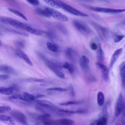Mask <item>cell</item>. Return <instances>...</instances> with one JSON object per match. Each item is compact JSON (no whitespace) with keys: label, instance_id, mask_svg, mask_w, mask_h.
<instances>
[{"label":"cell","instance_id":"cell-1","mask_svg":"<svg viewBox=\"0 0 125 125\" xmlns=\"http://www.w3.org/2000/svg\"><path fill=\"white\" fill-rule=\"evenodd\" d=\"M0 21L4 23H6L10 25L11 26L14 27L16 28H19L21 30H24V29L29 27L31 26L25 23L20 21H19L16 20L14 19L9 18V17H0Z\"/></svg>","mask_w":125,"mask_h":125},{"label":"cell","instance_id":"cell-2","mask_svg":"<svg viewBox=\"0 0 125 125\" xmlns=\"http://www.w3.org/2000/svg\"><path fill=\"white\" fill-rule=\"evenodd\" d=\"M41 58L44 62L47 67L54 72L58 77L62 79L65 78V75L64 73L61 70V69L54 63L53 61H52L43 55H40Z\"/></svg>","mask_w":125,"mask_h":125},{"label":"cell","instance_id":"cell-3","mask_svg":"<svg viewBox=\"0 0 125 125\" xmlns=\"http://www.w3.org/2000/svg\"><path fill=\"white\" fill-rule=\"evenodd\" d=\"M73 24L78 31L84 36H88L91 34L92 31L85 23L78 20H74Z\"/></svg>","mask_w":125,"mask_h":125},{"label":"cell","instance_id":"cell-4","mask_svg":"<svg viewBox=\"0 0 125 125\" xmlns=\"http://www.w3.org/2000/svg\"><path fill=\"white\" fill-rule=\"evenodd\" d=\"M59 3L61 5V8L63 9L65 11H67V12L70 13L71 14L74 15L75 16H80V17H87L88 16V15L86 14L83 13L77 9L75 8L74 7L71 6V5L62 1H59Z\"/></svg>","mask_w":125,"mask_h":125},{"label":"cell","instance_id":"cell-5","mask_svg":"<svg viewBox=\"0 0 125 125\" xmlns=\"http://www.w3.org/2000/svg\"><path fill=\"white\" fill-rule=\"evenodd\" d=\"M88 8L93 11L104 13L108 14H116L125 12V9H114L111 8H107V7H97V6H88Z\"/></svg>","mask_w":125,"mask_h":125},{"label":"cell","instance_id":"cell-6","mask_svg":"<svg viewBox=\"0 0 125 125\" xmlns=\"http://www.w3.org/2000/svg\"><path fill=\"white\" fill-rule=\"evenodd\" d=\"M125 108V104L124 102V98L122 94L120 93L118 96L115 108V116L116 117L119 116Z\"/></svg>","mask_w":125,"mask_h":125},{"label":"cell","instance_id":"cell-7","mask_svg":"<svg viewBox=\"0 0 125 125\" xmlns=\"http://www.w3.org/2000/svg\"><path fill=\"white\" fill-rule=\"evenodd\" d=\"M35 102L40 106L50 111L57 112L59 109L56 105L48 101L43 100H35Z\"/></svg>","mask_w":125,"mask_h":125},{"label":"cell","instance_id":"cell-8","mask_svg":"<svg viewBox=\"0 0 125 125\" xmlns=\"http://www.w3.org/2000/svg\"><path fill=\"white\" fill-rule=\"evenodd\" d=\"M11 115L13 118H14L16 121L20 122V123L23 125L27 124V119L26 116L21 111L14 110L11 112Z\"/></svg>","mask_w":125,"mask_h":125},{"label":"cell","instance_id":"cell-9","mask_svg":"<svg viewBox=\"0 0 125 125\" xmlns=\"http://www.w3.org/2000/svg\"><path fill=\"white\" fill-rule=\"evenodd\" d=\"M50 11L51 13V17H53L55 19L62 22H66L68 21V18L65 15L52 8H50Z\"/></svg>","mask_w":125,"mask_h":125},{"label":"cell","instance_id":"cell-10","mask_svg":"<svg viewBox=\"0 0 125 125\" xmlns=\"http://www.w3.org/2000/svg\"><path fill=\"white\" fill-rule=\"evenodd\" d=\"M97 65L101 70L103 79L105 81H108L109 79V71L108 68L102 62H98L97 63Z\"/></svg>","mask_w":125,"mask_h":125},{"label":"cell","instance_id":"cell-11","mask_svg":"<svg viewBox=\"0 0 125 125\" xmlns=\"http://www.w3.org/2000/svg\"><path fill=\"white\" fill-rule=\"evenodd\" d=\"M23 30H25L30 34H33L35 35H37V36H43V37H47V32L42 30L34 28L32 27L31 26L26 28L24 29Z\"/></svg>","mask_w":125,"mask_h":125},{"label":"cell","instance_id":"cell-12","mask_svg":"<svg viewBox=\"0 0 125 125\" xmlns=\"http://www.w3.org/2000/svg\"><path fill=\"white\" fill-rule=\"evenodd\" d=\"M80 66L84 72H87L89 69V60L85 56H82L79 61Z\"/></svg>","mask_w":125,"mask_h":125},{"label":"cell","instance_id":"cell-13","mask_svg":"<svg viewBox=\"0 0 125 125\" xmlns=\"http://www.w3.org/2000/svg\"><path fill=\"white\" fill-rule=\"evenodd\" d=\"M123 48H120L116 49L114 53H113L112 57H111L110 60V63H109V68H111L112 66L114 65V64L116 62L117 60H118V58L120 57L122 53L123 52Z\"/></svg>","mask_w":125,"mask_h":125},{"label":"cell","instance_id":"cell-14","mask_svg":"<svg viewBox=\"0 0 125 125\" xmlns=\"http://www.w3.org/2000/svg\"><path fill=\"white\" fill-rule=\"evenodd\" d=\"M16 54L19 58H20L22 60L25 61L28 64L31 66H33V64L31 60L24 52L20 49H17L16 50Z\"/></svg>","mask_w":125,"mask_h":125},{"label":"cell","instance_id":"cell-15","mask_svg":"<svg viewBox=\"0 0 125 125\" xmlns=\"http://www.w3.org/2000/svg\"><path fill=\"white\" fill-rule=\"evenodd\" d=\"M57 112L60 115L70 116L75 113H84L85 111L83 110H78L73 111V110H66L63 109H59V110L57 111Z\"/></svg>","mask_w":125,"mask_h":125},{"label":"cell","instance_id":"cell-16","mask_svg":"<svg viewBox=\"0 0 125 125\" xmlns=\"http://www.w3.org/2000/svg\"><path fill=\"white\" fill-rule=\"evenodd\" d=\"M17 90V88L15 86L10 87H0V93L3 95H9L12 94L14 92L16 91Z\"/></svg>","mask_w":125,"mask_h":125},{"label":"cell","instance_id":"cell-17","mask_svg":"<svg viewBox=\"0 0 125 125\" xmlns=\"http://www.w3.org/2000/svg\"><path fill=\"white\" fill-rule=\"evenodd\" d=\"M0 121L7 125H17L14 119L9 116L0 115Z\"/></svg>","mask_w":125,"mask_h":125},{"label":"cell","instance_id":"cell-18","mask_svg":"<svg viewBox=\"0 0 125 125\" xmlns=\"http://www.w3.org/2000/svg\"><path fill=\"white\" fill-rule=\"evenodd\" d=\"M95 27L97 28L99 32L102 34V35L106 39H107L110 36V32L108 29L104 27L101 26L98 24H95Z\"/></svg>","mask_w":125,"mask_h":125},{"label":"cell","instance_id":"cell-19","mask_svg":"<svg viewBox=\"0 0 125 125\" xmlns=\"http://www.w3.org/2000/svg\"><path fill=\"white\" fill-rule=\"evenodd\" d=\"M36 12L38 15L43 17L49 18L51 17V13L50 11V7H45L44 9L38 8L36 10Z\"/></svg>","mask_w":125,"mask_h":125},{"label":"cell","instance_id":"cell-20","mask_svg":"<svg viewBox=\"0 0 125 125\" xmlns=\"http://www.w3.org/2000/svg\"><path fill=\"white\" fill-rule=\"evenodd\" d=\"M119 71L122 85L125 86V61L123 62L120 64Z\"/></svg>","mask_w":125,"mask_h":125},{"label":"cell","instance_id":"cell-21","mask_svg":"<svg viewBox=\"0 0 125 125\" xmlns=\"http://www.w3.org/2000/svg\"><path fill=\"white\" fill-rule=\"evenodd\" d=\"M46 46L48 50L53 52H57L60 50L59 46L55 43L52 42H47L46 43Z\"/></svg>","mask_w":125,"mask_h":125},{"label":"cell","instance_id":"cell-22","mask_svg":"<svg viewBox=\"0 0 125 125\" xmlns=\"http://www.w3.org/2000/svg\"><path fill=\"white\" fill-rule=\"evenodd\" d=\"M97 50V58L100 62H102L104 60V53L102 48V46L100 43L98 44Z\"/></svg>","mask_w":125,"mask_h":125},{"label":"cell","instance_id":"cell-23","mask_svg":"<svg viewBox=\"0 0 125 125\" xmlns=\"http://www.w3.org/2000/svg\"><path fill=\"white\" fill-rule=\"evenodd\" d=\"M47 4L50 6L52 7L56 8H61V6L59 3V0H44Z\"/></svg>","mask_w":125,"mask_h":125},{"label":"cell","instance_id":"cell-24","mask_svg":"<svg viewBox=\"0 0 125 125\" xmlns=\"http://www.w3.org/2000/svg\"><path fill=\"white\" fill-rule=\"evenodd\" d=\"M14 72L13 69L8 65H0V72L5 73L6 74L13 73Z\"/></svg>","mask_w":125,"mask_h":125},{"label":"cell","instance_id":"cell-25","mask_svg":"<svg viewBox=\"0 0 125 125\" xmlns=\"http://www.w3.org/2000/svg\"><path fill=\"white\" fill-rule=\"evenodd\" d=\"M62 67L67 70L68 71V72L71 74H72L74 73V70H75L73 64L68 62H65L64 63H63Z\"/></svg>","mask_w":125,"mask_h":125},{"label":"cell","instance_id":"cell-26","mask_svg":"<svg viewBox=\"0 0 125 125\" xmlns=\"http://www.w3.org/2000/svg\"><path fill=\"white\" fill-rule=\"evenodd\" d=\"M97 104L99 106L104 105V95L102 91H99L97 94Z\"/></svg>","mask_w":125,"mask_h":125},{"label":"cell","instance_id":"cell-27","mask_svg":"<svg viewBox=\"0 0 125 125\" xmlns=\"http://www.w3.org/2000/svg\"><path fill=\"white\" fill-rule=\"evenodd\" d=\"M22 95L23 96L26 102H31V101L35 100V99L37 98V96L30 94L27 92L23 93Z\"/></svg>","mask_w":125,"mask_h":125},{"label":"cell","instance_id":"cell-28","mask_svg":"<svg viewBox=\"0 0 125 125\" xmlns=\"http://www.w3.org/2000/svg\"><path fill=\"white\" fill-rule=\"evenodd\" d=\"M120 116L119 119L117 120L115 125H125V108Z\"/></svg>","mask_w":125,"mask_h":125},{"label":"cell","instance_id":"cell-29","mask_svg":"<svg viewBox=\"0 0 125 125\" xmlns=\"http://www.w3.org/2000/svg\"><path fill=\"white\" fill-rule=\"evenodd\" d=\"M57 121L60 125H73L74 124V121L69 119H61L58 120Z\"/></svg>","mask_w":125,"mask_h":125},{"label":"cell","instance_id":"cell-30","mask_svg":"<svg viewBox=\"0 0 125 125\" xmlns=\"http://www.w3.org/2000/svg\"><path fill=\"white\" fill-rule=\"evenodd\" d=\"M107 118L101 117L95 122V125H107Z\"/></svg>","mask_w":125,"mask_h":125},{"label":"cell","instance_id":"cell-31","mask_svg":"<svg viewBox=\"0 0 125 125\" xmlns=\"http://www.w3.org/2000/svg\"><path fill=\"white\" fill-rule=\"evenodd\" d=\"M65 56L66 57L69 59L71 61H73L74 59V55H73V50L70 48H68L66 49L65 52Z\"/></svg>","mask_w":125,"mask_h":125},{"label":"cell","instance_id":"cell-32","mask_svg":"<svg viewBox=\"0 0 125 125\" xmlns=\"http://www.w3.org/2000/svg\"><path fill=\"white\" fill-rule=\"evenodd\" d=\"M10 12H11L12 13H14V14L21 17V18H22L23 19L25 20H27V18L25 17V16L22 14L21 12L20 11H18V10H17L16 9H13V8H9L8 9Z\"/></svg>","mask_w":125,"mask_h":125},{"label":"cell","instance_id":"cell-33","mask_svg":"<svg viewBox=\"0 0 125 125\" xmlns=\"http://www.w3.org/2000/svg\"><path fill=\"white\" fill-rule=\"evenodd\" d=\"M81 102L80 101H69L66 102H63L62 103H60V104L62 106H68L71 105H75V104H80Z\"/></svg>","mask_w":125,"mask_h":125},{"label":"cell","instance_id":"cell-34","mask_svg":"<svg viewBox=\"0 0 125 125\" xmlns=\"http://www.w3.org/2000/svg\"><path fill=\"white\" fill-rule=\"evenodd\" d=\"M48 91H58L60 92H65L67 90L66 88L60 87H50L47 89Z\"/></svg>","mask_w":125,"mask_h":125},{"label":"cell","instance_id":"cell-35","mask_svg":"<svg viewBox=\"0 0 125 125\" xmlns=\"http://www.w3.org/2000/svg\"><path fill=\"white\" fill-rule=\"evenodd\" d=\"M11 110V108L8 105H1L0 106V113H3L9 112Z\"/></svg>","mask_w":125,"mask_h":125},{"label":"cell","instance_id":"cell-36","mask_svg":"<svg viewBox=\"0 0 125 125\" xmlns=\"http://www.w3.org/2000/svg\"><path fill=\"white\" fill-rule=\"evenodd\" d=\"M107 115H108V114H107V108H106V106H104L101 111V113L100 114V117H104L107 118Z\"/></svg>","mask_w":125,"mask_h":125},{"label":"cell","instance_id":"cell-37","mask_svg":"<svg viewBox=\"0 0 125 125\" xmlns=\"http://www.w3.org/2000/svg\"><path fill=\"white\" fill-rule=\"evenodd\" d=\"M125 38L124 35H116L114 39V42L116 43L119 42L121 41Z\"/></svg>","mask_w":125,"mask_h":125},{"label":"cell","instance_id":"cell-38","mask_svg":"<svg viewBox=\"0 0 125 125\" xmlns=\"http://www.w3.org/2000/svg\"><path fill=\"white\" fill-rule=\"evenodd\" d=\"M50 117V115L49 114H43V115H41L40 116H38V119L40 120H41L42 121L44 120H45V119H48L49 117Z\"/></svg>","mask_w":125,"mask_h":125},{"label":"cell","instance_id":"cell-39","mask_svg":"<svg viewBox=\"0 0 125 125\" xmlns=\"http://www.w3.org/2000/svg\"><path fill=\"white\" fill-rule=\"evenodd\" d=\"M58 28L60 29V30L65 35H67L68 34V31L67 30V29L62 25H59L58 26Z\"/></svg>","mask_w":125,"mask_h":125},{"label":"cell","instance_id":"cell-40","mask_svg":"<svg viewBox=\"0 0 125 125\" xmlns=\"http://www.w3.org/2000/svg\"><path fill=\"white\" fill-rule=\"evenodd\" d=\"M68 89H69V91L70 95L72 96H74V95H75V91H74V89L73 86V85L72 84L70 83V84L69 85Z\"/></svg>","mask_w":125,"mask_h":125},{"label":"cell","instance_id":"cell-41","mask_svg":"<svg viewBox=\"0 0 125 125\" xmlns=\"http://www.w3.org/2000/svg\"><path fill=\"white\" fill-rule=\"evenodd\" d=\"M27 1L28 3H29L30 4L34 6H37L40 4L39 1L37 0H27Z\"/></svg>","mask_w":125,"mask_h":125},{"label":"cell","instance_id":"cell-42","mask_svg":"<svg viewBox=\"0 0 125 125\" xmlns=\"http://www.w3.org/2000/svg\"><path fill=\"white\" fill-rule=\"evenodd\" d=\"M47 37L51 39H55L56 38V35L54 32H51V31H49V32H47Z\"/></svg>","mask_w":125,"mask_h":125},{"label":"cell","instance_id":"cell-43","mask_svg":"<svg viewBox=\"0 0 125 125\" xmlns=\"http://www.w3.org/2000/svg\"><path fill=\"white\" fill-rule=\"evenodd\" d=\"M90 46L91 49L93 50H96L98 48V44H97L95 42H92L90 43Z\"/></svg>","mask_w":125,"mask_h":125},{"label":"cell","instance_id":"cell-44","mask_svg":"<svg viewBox=\"0 0 125 125\" xmlns=\"http://www.w3.org/2000/svg\"><path fill=\"white\" fill-rule=\"evenodd\" d=\"M8 78H9V77L6 75L0 74V81L5 80L8 79Z\"/></svg>","mask_w":125,"mask_h":125},{"label":"cell","instance_id":"cell-45","mask_svg":"<svg viewBox=\"0 0 125 125\" xmlns=\"http://www.w3.org/2000/svg\"><path fill=\"white\" fill-rule=\"evenodd\" d=\"M34 125H41V124H40L39 123L37 122V123H36Z\"/></svg>","mask_w":125,"mask_h":125},{"label":"cell","instance_id":"cell-46","mask_svg":"<svg viewBox=\"0 0 125 125\" xmlns=\"http://www.w3.org/2000/svg\"><path fill=\"white\" fill-rule=\"evenodd\" d=\"M123 25H125V20H124L123 21V23H122Z\"/></svg>","mask_w":125,"mask_h":125},{"label":"cell","instance_id":"cell-47","mask_svg":"<svg viewBox=\"0 0 125 125\" xmlns=\"http://www.w3.org/2000/svg\"><path fill=\"white\" fill-rule=\"evenodd\" d=\"M90 125H95V123H92Z\"/></svg>","mask_w":125,"mask_h":125},{"label":"cell","instance_id":"cell-48","mask_svg":"<svg viewBox=\"0 0 125 125\" xmlns=\"http://www.w3.org/2000/svg\"><path fill=\"white\" fill-rule=\"evenodd\" d=\"M1 41H0V46H1Z\"/></svg>","mask_w":125,"mask_h":125},{"label":"cell","instance_id":"cell-49","mask_svg":"<svg viewBox=\"0 0 125 125\" xmlns=\"http://www.w3.org/2000/svg\"><path fill=\"white\" fill-rule=\"evenodd\" d=\"M75 125V124H74V125Z\"/></svg>","mask_w":125,"mask_h":125},{"label":"cell","instance_id":"cell-50","mask_svg":"<svg viewBox=\"0 0 125 125\" xmlns=\"http://www.w3.org/2000/svg\"><path fill=\"white\" fill-rule=\"evenodd\" d=\"M0 34H1V33H0Z\"/></svg>","mask_w":125,"mask_h":125}]
</instances>
